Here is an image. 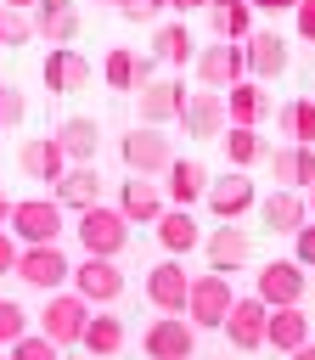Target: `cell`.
<instances>
[{"mask_svg":"<svg viewBox=\"0 0 315 360\" xmlns=\"http://www.w3.org/2000/svg\"><path fill=\"white\" fill-rule=\"evenodd\" d=\"M73 231H79V248H84L90 259H118V253L129 248V219H124L118 208H101V202L84 208Z\"/></svg>","mask_w":315,"mask_h":360,"instance_id":"1","label":"cell"},{"mask_svg":"<svg viewBox=\"0 0 315 360\" xmlns=\"http://www.w3.org/2000/svg\"><path fill=\"white\" fill-rule=\"evenodd\" d=\"M22 248H39V242H56L62 236V202L56 197H22L11 202V225H6Z\"/></svg>","mask_w":315,"mask_h":360,"instance_id":"2","label":"cell"},{"mask_svg":"<svg viewBox=\"0 0 315 360\" xmlns=\"http://www.w3.org/2000/svg\"><path fill=\"white\" fill-rule=\"evenodd\" d=\"M236 292H231V276L225 270H208V276H191V292H186V321L191 326H225Z\"/></svg>","mask_w":315,"mask_h":360,"instance_id":"3","label":"cell"},{"mask_svg":"<svg viewBox=\"0 0 315 360\" xmlns=\"http://www.w3.org/2000/svg\"><path fill=\"white\" fill-rule=\"evenodd\" d=\"M197 79H202V90H231V84H242V79H248V51H242V39H219V45H208V51H197Z\"/></svg>","mask_w":315,"mask_h":360,"instance_id":"4","label":"cell"},{"mask_svg":"<svg viewBox=\"0 0 315 360\" xmlns=\"http://www.w3.org/2000/svg\"><path fill=\"white\" fill-rule=\"evenodd\" d=\"M11 276H22L28 287H39V292H62V281L73 276V264H68V253L56 248V242H39V248H22L17 253V270Z\"/></svg>","mask_w":315,"mask_h":360,"instance_id":"5","label":"cell"},{"mask_svg":"<svg viewBox=\"0 0 315 360\" xmlns=\"http://www.w3.org/2000/svg\"><path fill=\"white\" fill-rule=\"evenodd\" d=\"M84 321H90V304L79 292H51L45 298V315H39V332L62 349V343H79L84 338Z\"/></svg>","mask_w":315,"mask_h":360,"instance_id":"6","label":"cell"},{"mask_svg":"<svg viewBox=\"0 0 315 360\" xmlns=\"http://www.w3.org/2000/svg\"><path fill=\"white\" fill-rule=\"evenodd\" d=\"M118 158L129 163V174L146 180V174H163V169L174 163V146H169V135H158V129L146 124L141 135H124V141H118Z\"/></svg>","mask_w":315,"mask_h":360,"instance_id":"7","label":"cell"},{"mask_svg":"<svg viewBox=\"0 0 315 360\" xmlns=\"http://www.w3.org/2000/svg\"><path fill=\"white\" fill-rule=\"evenodd\" d=\"M73 292L84 298V304H112L118 292H124V270H118V259H90L84 253V264H73Z\"/></svg>","mask_w":315,"mask_h":360,"instance_id":"8","label":"cell"},{"mask_svg":"<svg viewBox=\"0 0 315 360\" xmlns=\"http://www.w3.org/2000/svg\"><path fill=\"white\" fill-rule=\"evenodd\" d=\"M253 292L270 304V309H287L304 298V264L298 259H270L259 276H253Z\"/></svg>","mask_w":315,"mask_h":360,"instance_id":"9","label":"cell"},{"mask_svg":"<svg viewBox=\"0 0 315 360\" xmlns=\"http://www.w3.org/2000/svg\"><path fill=\"white\" fill-rule=\"evenodd\" d=\"M141 343H146L152 360H191V354H197V326L180 321V315H158Z\"/></svg>","mask_w":315,"mask_h":360,"instance_id":"10","label":"cell"},{"mask_svg":"<svg viewBox=\"0 0 315 360\" xmlns=\"http://www.w3.org/2000/svg\"><path fill=\"white\" fill-rule=\"evenodd\" d=\"M264 326H270V304H264L259 292H248V298L231 304V315H225L219 332H225L236 349H259V343H264Z\"/></svg>","mask_w":315,"mask_h":360,"instance_id":"11","label":"cell"},{"mask_svg":"<svg viewBox=\"0 0 315 360\" xmlns=\"http://www.w3.org/2000/svg\"><path fill=\"white\" fill-rule=\"evenodd\" d=\"M186 292H191V276L180 270V259H163V264L146 270V298L163 315H186Z\"/></svg>","mask_w":315,"mask_h":360,"instance_id":"12","label":"cell"},{"mask_svg":"<svg viewBox=\"0 0 315 360\" xmlns=\"http://www.w3.org/2000/svg\"><path fill=\"white\" fill-rule=\"evenodd\" d=\"M180 124H186L191 135H202V141H219V135H225V90H191Z\"/></svg>","mask_w":315,"mask_h":360,"instance_id":"13","label":"cell"},{"mask_svg":"<svg viewBox=\"0 0 315 360\" xmlns=\"http://www.w3.org/2000/svg\"><path fill=\"white\" fill-rule=\"evenodd\" d=\"M17 169L28 174V180H62V169H68V152L56 146V135H39V141H22L17 146Z\"/></svg>","mask_w":315,"mask_h":360,"instance_id":"14","label":"cell"},{"mask_svg":"<svg viewBox=\"0 0 315 360\" xmlns=\"http://www.w3.org/2000/svg\"><path fill=\"white\" fill-rule=\"evenodd\" d=\"M28 22H34V34H45V45H73V34H79V6H73V0H39V6L28 11Z\"/></svg>","mask_w":315,"mask_h":360,"instance_id":"15","label":"cell"},{"mask_svg":"<svg viewBox=\"0 0 315 360\" xmlns=\"http://www.w3.org/2000/svg\"><path fill=\"white\" fill-rule=\"evenodd\" d=\"M202 248H208V264H214V270H225V276H231V270H242V264L253 259L248 231H242V225H231V219H225L214 236H202Z\"/></svg>","mask_w":315,"mask_h":360,"instance_id":"16","label":"cell"},{"mask_svg":"<svg viewBox=\"0 0 315 360\" xmlns=\"http://www.w3.org/2000/svg\"><path fill=\"white\" fill-rule=\"evenodd\" d=\"M84 79H90V62H84L73 45H51V51H45V90L68 96V90H79Z\"/></svg>","mask_w":315,"mask_h":360,"instance_id":"17","label":"cell"},{"mask_svg":"<svg viewBox=\"0 0 315 360\" xmlns=\"http://www.w3.org/2000/svg\"><path fill=\"white\" fill-rule=\"evenodd\" d=\"M135 112L146 118V124H174V118H186V90L180 84H141V96H135Z\"/></svg>","mask_w":315,"mask_h":360,"instance_id":"18","label":"cell"},{"mask_svg":"<svg viewBox=\"0 0 315 360\" xmlns=\"http://www.w3.org/2000/svg\"><path fill=\"white\" fill-rule=\"evenodd\" d=\"M208 208L219 214V219H242L248 208H253V180L236 169V174H225V180H208Z\"/></svg>","mask_w":315,"mask_h":360,"instance_id":"19","label":"cell"},{"mask_svg":"<svg viewBox=\"0 0 315 360\" xmlns=\"http://www.w3.org/2000/svg\"><path fill=\"white\" fill-rule=\"evenodd\" d=\"M270 169H276V180H287L292 191H309V186H315V146L287 141V146L270 152Z\"/></svg>","mask_w":315,"mask_h":360,"instance_id":"20","label":"cell"},{"mask_svg":"<svg viewBox=\"0 0 315 360\" xmlns=\"http://www.w3.org/2000/svg\"><path fill=\"white\" fill-rule=\"evenodd\" d=\"M242 51H248V73H253L259 84L287 68V39H281V34H259V28H253V34L242 39Z\"/></svg>","mask_w":315,"mask_h":360,"instance_id":"21","label":"cell"},{"mask_svg":"<svg viewBox=\"0 0 315 360\" xmlns=\"http://www.w3.org/2000/svg\"><path fill=\"white\" fill-rule=\"evenodd\" d=\"M264 112H270V96H264V84H259V79H242V84H231V90H225V124L253 129Z\"/></svg>","mask_w":315,"mask_h":360,"instance_id":"22","label":"cell"},{"mask_svg":"<svg viewBox=\"0 0 315 360\" xmlns=\"http://www.w3.org/2000/svg\"><path fill=\"white\" fill-rule=\"evenodd\" d=\"M56 202H62V208H79V214L96 208V202H101V180H96V169H90V163H68L62 180H56Z\"/></svg>","mask_w":315,"mask_h":360,"instance_id":"23","label":"cell"},{"mask_svg":"<svg viewBox=\"0 0 315 360\" xmlns=\"http://www.w3.org/2000/svg\"><path fill=\"white\" fill-rule=\"evenodd\" d=\"M169 202H163V191L152 186V180H124V191H118V214L124 219H135V225H158V214H163Z\"/></svg>","mask_w":315,"mask_h":360,"instance_id":"24","label":"cell"},{"mask_svg":"<svg viewBox=\"0 0 315 360\" xmlns=\"http://www.w3.org/2000/svg\"><path fill=\"white\" fill-rule=\"evenodd\" d=\"M163 180H169V202H174V208H191V202L208 191V169H202L197 158H174V163L163 169Z\"/></svg>","mask_w":315,"mask_h":360,"instance_id":"25","label":"cell"},{"mask_svg":"<svg viewBox=\"0 0 315 360\" xmlns=\"http://www.w3.org/2000/svg\"><path fill=\"white\" fill-rule=\"evenodd\" d=\"M264 343H270V349H281V354H292V349H304V343H309V315H304L298 304H287V309H270V326H264Z\"/></svg>","mask_w":315,"mask_h":360,"instance_id":"26","label":"cell"},{"mask_svg":"<svg viewBox=\"0 0 315 360\" xmlns=\"http://www.w3.org/2000/svg\"><path fill=\"white\" fill-rule=\"evenodd\" d=\"M259 214H264V225H270V231H287V236H292V231L309 219V202H304V191H292V186H287V191H270V197L259 202Z\"/></svg>","mask_w":315,"mask_h":360,"instance_id":"27","label":"cell"},{"mask_svg":"<svg viewBox=\"0 0 315 360\" xmlns=\"http://www.w3.org/2000/svg\"><path fill=\"white\" fill-rule=\"evenodd\" d=\"M158 242L169 248V259H180V253H191V248L202 242V231H197V219H191V208H163V214H158Z\"/></svg>","mask_w":315,"mask_h":360,"instance_id":"28","label":"cell"},{"mask_svg":"<svg viewBox=\"0 0 315 360\" xmlns=\"http://www.w3.org/2000/svg\"><path fill=\"white\" fill-rule=\"evenodd\" d=\"M101 79H107L112 90H135V84H152V62L118 45V51H107V62H101Z\"/></svg>","mask_w":315,"mask_h":360,"instance_id":"29","label":"cell"},{"mask_svg":"<svg viewBox=\"0 0 315 360\" xmlns=\"http://www.w3.org/2000/svg\"><path fill=\"white\" fill-rule=\"evenodd\" d=\"M56 146L68 152V163H90V158H96V146H101L96 118H68V124L56 129Z\"/></svg>","mask_w":315,"mask_h":360,"instance_id":"30","label":"cell"},{"mask_svg":"<svg viewBox=\"0 0 315 360\" xmlns=\"http://www.w3.org/2000/svg\"><path fill=\"white\" fill-rule=\"evenodd\" d=\"M79 343H84V349H90L96 360H112V354L124 349V321H118V315H90V321H84V338H79Z\"/></svg>","mask_w":315,"mask_h":360,"instance_id":"31","label":"cell"},{"mask_svg":"<svg viewBox=\"0 0 315 360\" xmlns=\"http://www.w3.org/2000/svg\"><path fill=\"white\" fill-rule=\"evenodd\" d=\"M208 22H214L219 39H248L253 34V6L248 0H214L208 6Z\"/></svg>","mask_w":315,"mask_h":360,"instance_id":"32","label":"cell"},{"mask_svg":"<svg viewBox=\"0 0 315 360\" xmlns=\"http://www.w3.org/2000/svg\"><path fill=\"white\" fill-rule=\"evenodd\" d=\"M152 56L158 62H191L197 51H191V34H186V22H158V34H152Z\"/></svg>","mask_w":315,"mask_h":360,"instance_id":"33","label":"cell"},{"mask_svg":"<svg viewBox=\"0 0 315 360\" xmlns=\"http://www.w3.org/2000/svg\"><path fill=\"white\" fill-rule=\"evenodd\" d=\"M219 141H225V163H231V169H248V163H259V158H264V141H259V129H242V124H231Z\"/></svg>","mask_w":315,"mask_h":360,"instance_id":"34","label":"cell"},{"mask_svg":"<svg viewBox=\"0 0 315 360\" xmlns=\"http://www.w3.org/2000/svg\"><path fill=\"white\" fill-rule=\"evenodd\" d=\"M281 129L304 146H315V101H287L281 107Z\"/></svg>","mask_w":315,"mask_h":360,"instance_id":"35","label":"cell"},{"mask_svg":"<svg viewBox=\"0 0 315 360\" xmlns=\"http://www.w3.org/2000/svg\"><path fill=\"white\" fill-rule=\"evenodd\" d=\"M34 39V22H28V11H17V6H0V45L11 51V45H28Z\"/></svg>","mask_w":315,"mask_h":360,"instance_id":"36","label":"cell"},{"mask_svg":"<svg viewBox=\"0 0 315 360\" xmlns=\"http://www.w3.org/2000/svg\"><path fill=\"white\" fill-rule=\"evenodd\" d=\"M17 338H28V309H22V304H11V298H0V343L11 349Z\"/></svg>","mask_w":315,"mask_h":360,"instance_id":"37","label":"cell"},{"mask_svg":"<svg viewBox=\"0 0 315 360\" xmlns=\"http://www.w3.org/2000/svg\"><path fill=\"white\" fill-rule=\"evenodd\" d=\"M11 360H56V343L45 332H28V338L11 343Z\"/></svg>","mask_w":315,"mask_h":360,"instance_id":"38","label":"cell"},{"mask_svg":"<svg viewBox=\"0 0 315 360\" xmlns=\"http://www.w3.org/2000/svg\"><path fill=\"white\" fill-rule=\"evenodd\" d=\"M22 112H28L22 90H17V84H0V129H17V124H22Z\"/></svg>","mask_w":315,"mask_h":360,"instance_id":"39","label":"cell"},{"mask_svg":"<svg viewBox=\"0 0 315 360\" xmlns=\"http://www.w3.org/2000/svg\"><path fill=\"white\" fill-rule=\"evenodd\" d=\"M292 259H298L304 270H315V225H309V219L292 231Z\"/></svg>","mask_w":315,"mask_h":360,"instance_id":"40","label":"cell"},{"mask_svg":"<svg viewBox=\"0 0 315 360\" xmlns=\"http://www.w3.org/2000/svg\"><path fill=\"white\" fill-rule=\"evenodd\" d=\"M169 11V0H124V17L129 22H158Z\"/></svg>","mask_w":315,"mask_h":360,"instance_id":"41","label":"cell"},{"mask_svg":"<svg viewBox=\"0 0 315 360\" xmlns=\"http://www.w3.org/2000/svg\"><path fill=\"white\" fill-rule=\"evenodd\" d=\"M292 22H298V39L315 45V0H298V6H292Z\"/></svg>","mask_w":315,"mask_h":360,"instance_id":"42","label":"cell"},{"mask_svg":"<svg viewBox=\"0 0 315 360\" xmlns=\"http://www.w3.org/2000/svg\"><path fill=\"white\" fill-rule=\"evenodd\" d=\"M17 253H22V248H17V236H11V231H0V276H6V270H17Z\"/></svg>","mask_w":315,"mask_h":360,"instance_id":"43","label":"cell"},{"mask_svg":"<svg viewBox=\"0 0 315 360\" xmlns=\"http://www.w3.org/2000/svg\"><path fill=\"white\" fill-rule=\"evenodd\" d=\"M253 11H287V6H298V0H248Z\"/></svg>","mask_w":315,"mask_h":360,"instance_id":"44","label":"cell"},{"mask_svg":"<svg viewBox=\"0 0 315 360\" xmlns=\"http://www.w3.org/2000/svg\"><path fill=\"white\" fill-rule=\"evenodd\" d=\"M6 225H11V197L0 191V231H6Z\"/></svg>","mask_w":315,"mask_h":360,"instance_id":"45","label":"cell"},{"mask_svg":"<svg viewBox=\"0 0 315 360\" xmlns=\"http://www.w3.org/2000/svg\"><path fill=\"white\" fill-rule=\"evenodd\" d=\"M174 11H197V6H214V0H169Z\"/></svg>","mask_w":315,"mask_h":360,"instance_id":"46","label":"cell"},{"mask_svg":"<svg viewBox=\"0 0 315 360\" xmlns=\"http://www.w3.org/2000/svg\"><path fill=\"white\" fill-rule=\"evenodd\" d=\"M292 360H315V343H304V349H292Z\"/></svg>","mask_w":315,"mask_h":360,"instance_id":"47","label":"cell"},{"mask_svg":"<svg viewBox=\"0 0 315 360\" xmlns=\"http://www.w3.org/2000/svg\"><path fill=\"white\" fill-rule=\"evenodd\" d=\"M0 6H17V11H34L39 0H0Z\"/></svg>","mask_w":315,"mask_h":360,"instance_id":"48","label":"cell"},{"mask_svg":"<svg viewBox=\"0 0 315 360\" xmlns=\"http://www.w3.org/2000/svg\"><path fill=\"white\" fill-rule=\"evenodd\" d=\"M309 208H315V186H309Z\"/></svg>","mask_w":315,"mask_h":360,"instance_id":"49","label":"cell"},{"mask_svg":"<svg viewBox=\"0 0 315 360\" xmlns=\"http://www.w3.org/2000/svg\"><path fill=\"white\" fill-rule=\"evenodd\" d=\"M107 6H124V0H107Z\"/></svg>","mask_w":315,"mask_h":360,"instance_id":"50","label":"cell"},{"mask_svg":"<svg viewBox=\"0 0 315 360\" xmlns=\"http://www.w3.org/2000/svg\"><path fill=\"white\" fill-rule=\"evenodd\" d=\"M0 360H11V354H0Z\"/></svg>","mask_w":315,"mask_h":360,"instance_id":"51","label":"cell"}]
</instances>
